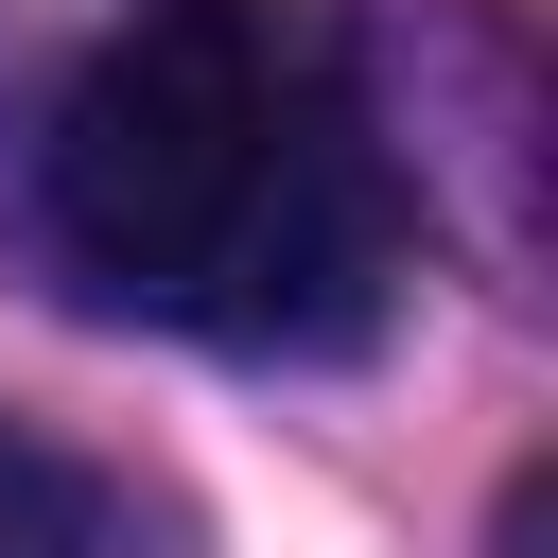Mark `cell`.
Instances as JSON below:
<instances>
[{
    "instance_id": "6da1fadb",
    "label": "cell",
    "mask_w": 558,
    "mask_h": 558,
    "mask_svg": "<svg viewBox=\"0 0 558 558\" xmlns=\"http://www.w3.org/2000/svg\"><path fill=\"white\" fill-rule=\"evenodd\" d=\"M35 244L87 314L192 349H366L401 296V157L314 0H140L35 122Z\"/></svg>"
},
{
    "instance_id": "7a4b0ae2",
    "label": "cell",
    "mask_w": 558,
    "mask_h": 558,
    "mask_svg": "<svg viewBox=\"0 0 558 558\" xmlns=\"http://www.w3.org/2000/svg\"><path fill=\"white\" fill-rule=\"evenodd\" d=\"M0 558H105V488L17 418H0Z\"/></svg>"
}]
</instances>
